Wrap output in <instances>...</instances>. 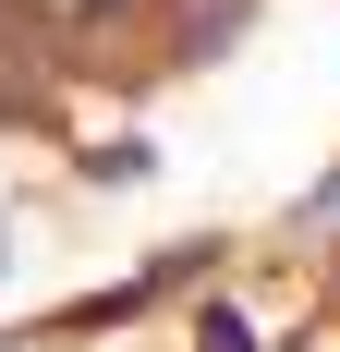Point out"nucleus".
<instances>
[{"instance_id": "2", "label": "nucleus", "mask_w": 340, "mask_h": 352, "mask_svg": "<svg viewBox=\"0 0 340 352\" xmlns=\"http://www.w3.org/2000/svg\"><path fill=\"white\" fill-rule=\"evenodd\" d=\"M304 219H340V182H316V207H304Z\"/></svg>"}, {"instance_id": "1", "label": "nucleus", "mask_w": 340, "mask_h": 352, "mask_svg": "<svg viewBox=\"0 0 340 352\" xmlns=\"http://www.w3.org/2000/svg\"><path fill=\"white\" fill-rule=\"evenodd\" d=\"M206 352H255V328H243V316H206Z\"/></svg>"}]
</instances>
